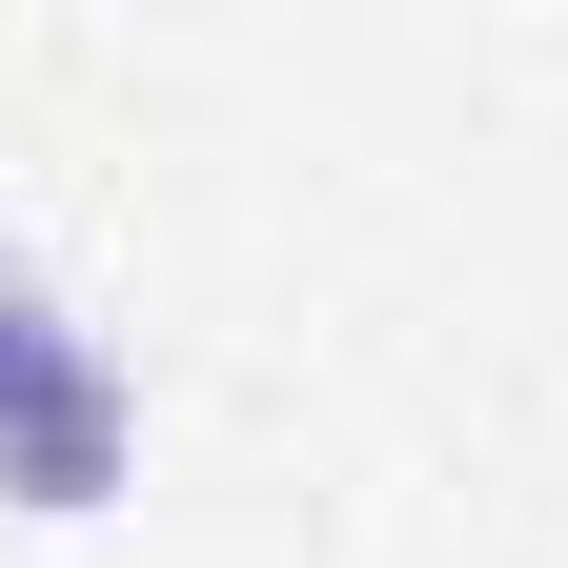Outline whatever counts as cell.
I'll return each mask as SVG.
<instances>
[{
  "instance_id": "6da1fadb",
  "label": "cell",
  "mask_w": 568,
  "mask_h": 568,
  "mask_svg": "<svg viewBox=\"0 0 568 568\" xmlns=\"http://www.w3.org/2000/svg\"><path fill=\"white\" fill-rule=\"evenodd\" d=\"M122 467H142V366L0 244V508L82 528V508H122Z\"/></svg>"
}]
</instances>
